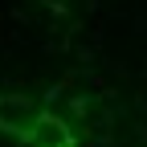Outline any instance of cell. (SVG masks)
I'll return each mask as SVG.
<instances>
[{
    "label": "cell",
    "mask_w": 147,
    "mask_h": 147,
    "mask_svg": "<svg viewBox=\"0 0 147 147\" xmlns=\"http://www.w3.org/2000/svg\"><path fill=\"white\" fill-rule=\"evenodd\" d=\"M33 123V106L25 98H0V127H8V131H25Z\"/></svg>",
    "instance_id": "cell-1"
}]
</instances>
